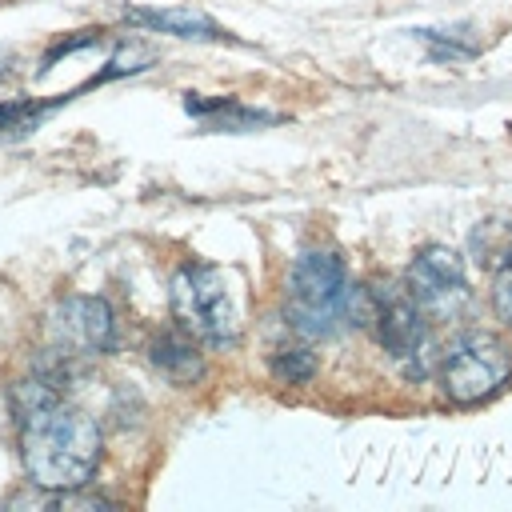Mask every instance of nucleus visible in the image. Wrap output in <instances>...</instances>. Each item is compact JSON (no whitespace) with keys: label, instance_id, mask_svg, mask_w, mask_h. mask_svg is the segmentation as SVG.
I'll use <instances>...</instances> for the list:
<instances>
[{"label":"nucleus","instance_id":"obj_2","mask_svg":"<svg viewBox=\"0 0 512 512\" xmlns=\"http://www.w3.org/2000/svg\"><path fill=\"white\" fill-rule=\"evenodd\" d=\"M284 308H288V320L296 332L328 336L352 308V284H348L344 260L336 252H320V248L304 252L292 264Z\"/></svg>","mask_w":512,"mask_h":512},{"label":"nucleus","instance_id":"obj_12","mask_svg":"<svg viewBox=\"0 0 512 512\" xmlns=\"http://www.w3.org/2000/svg\"><path fill=\"white\" fill-rule=\"evenodd\" d=\"M492 308H496V316L512 328V256H508V264L500 268V276H496V284H492Z\"/></svg>","mask_w":512,"mask_h":512},{"label":"nucleus","instance_id":"obj_5","mask_svg":"<svg viewBox=\"0 0 512 512\" xmlns=\"http://www.w3.org/2000/svg\"><path fill=\"white\" fill-rule=\"evenodd\" d=\"M48 344L52 356L76 364V360H92L116 348V320L112 308L96 296H68L52 308L48 316Z\"/></svg>","mask_w":512,"mask_h":512},{"label":"nucleus","instance_id":"obj_7","mask_svg":"<svg viewBox=\"0 0 512 512\" xmlns=\"http://www.w3.org/2000/svg\"><path fill=\"white\" fill-rule=\"evenodd\" d=\"M368 320L376 324L380 344L396 360H408L424 348V308L412 300L408 288L388 284V288L368 292Z\"/></svg>","mask_w":512,"mask_h":512},{"label":"nucleus","instance_id":"obj_4","mask_svg":"<svg viewBox=\"0 0 512 512\" xmlns=\"http://www.w3.org/2000/svg\"><path fill=\"white\" fill-rule=\"evenodd\" d=\"M512 372V352L504 348V340H496L492 332H464L452 340V348L444 352V396L456 404H476L488 400Z\"/></svg>","mask_w":512,"mask_h":512},{"label":"nucleus","instance_id":"obj_9","mask_svg":"<svg viewBox=\"0 0 512 512\" xmlns=\"http://www.w3.org/2000/svg\"><path fill=\"white\" fill-rule=\"evenodd\" d=\"M152 364L172 380V384H192L204 372V360L192 344V336H160L152 344Z\"/></svg>","mask_w":512,"mask_h":512},{"label":"nucleus","instance_id":"obj_10","mask_svg":"<svg viewBox=\"0 0 512 512\" xmlns=\"http://www.w3.org/2000/svg\"><path fill=\"white\" fill-rule=\"evenodd\" d=\"M188 104V112H196V116H204V124L208 128H248V124H260V120H272V116H260V112H248V108H236V104H204V100H196V96H188L184 100Z\"/></svg>","mask_w":512,"mask_h":512},{"label":"nucleus","instance_id":"obj_6","mask_svg":"<svg viewBox=\"0 0 512 512\" xmlns=\"http://www.w3.org/2000/svg\"><path fill=\"white\" fill-rule=\"evenodd\" d=\"M408 292L412 300L432 312V316H456L468 304V280H464V264L452 248L444 244H428L416 252L412 268H408Z\"/></svg>","mask_w":512,"mask_h":512},{"label":"nucleus","instance_id":"obj_1","mask_svg":"<svg viewBox=\"0 0 512 512\" xmlns=\"http://www.w3.org/2000/svg\"><path fill=\"white\" fill-rule=\"evenodd\" d=\"M20 456L32 484L52 492H76L100 464V428L64 400L40 404L20 416Z\"/></svg>","mask_w":512,"mask_h":512},{"label":"nucleus","instance_id":"obj_8","mask_svg":"<svg viewBox=\"0 0 512 512\" xmlns=\"http://www.w3.org/2000/svg\"><path fill=\"white\" fill-rule=\"evenodd\" d=\"M128 20L136 24H148L156 32H172V36H192V40H216L220 28L200 16V12H188V8H132Z\"/></svg>","mask_w":512,"mask_h":512},{"label":"nucleus","instance_id":"obj_11","mask_svg":"<svg viewBox=\"0 0 512 512\" xmlns=\"http://www.w3.org/2000/svg\"><path fill=\"white\" fill-rule=\"evenodd\" d=\"M312 356L304 352V348H280L276 356H272V372L280 376V380H288V384H304L308 376H312Z\"/></svg>","mask_w":512,"mask_h":512},{"label":"nucleus","instance_id":"obj_3","mask_svg":"<svg viewBox=\"0 0 512 512\" xmlns=\"http://www.w3.org/2000/svg\"><path fill=\"white\" fill-rule=\"evenodd\" d=\"M172 316L192 340L212 348H228L240 336L232 288L224 272L208 264H188L172 276Z\"/></svg>","mask_w":512,"mask_h":512}]
</instances>
